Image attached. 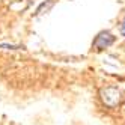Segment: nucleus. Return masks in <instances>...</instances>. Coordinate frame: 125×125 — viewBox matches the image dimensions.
<instances>
[{"instance_id":"obj_2","label":"nucleus","mask_w":125,"mask_h":125,"mask_svg":"<svg viewBox=\"0 0 125 125\" xmlns=\"http://www.w3.org/2000/svg\"><path fill=\"white\" fill-rule=\"evenodd\" d=\"M113 42H115V36L110 32H101V33H98V36L95 38L92 47L96 51H101V50H104L107 47H110Z\"/></svg>"},{"instance_id":"obj_3","label":"nucleus","mask_w":125,"mask_h":125,"mask_svg":"<svg viewBox=\"0 0 125 125\" xmlns=\"http://www.w3.org/2000/svg\"><path fill=\"white\" fill-rule=\"evenodd\" d=\"M51 6H53V2H47V5H45V3H44V5H42V6L39 8V9H38V14H42V11H44V9H45V11H47V9H48V8H51Z\"/></svg>"},{"instance_id":"obj_4","label":"nucleus","mask_w":125,"mask_h":125,"mask_svg":"<svg viewBox=\"0 0 125 125\" xmlns=\"http://www.w3.org/2000/svg\"><path fill=\"white\" fill-rule=\"evenodd\" d=\"M121 32H122V35L125 36V20L122 21V26H121Z\"/></svg>"},{"instance_id":"obj_1","label":"nucleus","mask_w":125,"mask_h":125,"mask_svg":"<svg viewBox=\"0 0 125 125\" xmlns=\"http://www.w3.org/2000/svg\"><path fill=\"white\" fill-rule=\"evenodd\" d=\"M100 96H101L103 104L105 107H109V109H116L122 103V92L115 86L103 87L101 92H100Z\"/></svg>"}]
</instances>
